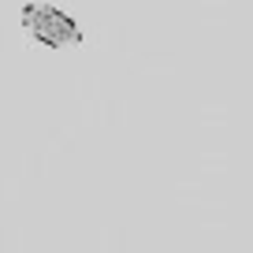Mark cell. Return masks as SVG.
<instances>
[{
  "mask_svg": "<svg viewBox=\"0 0 253 253\" xmlns=\"http://www.w3.org/2000/svg\"><path fill=\"white\" fill-rule=\"evenodd\" d=\"M19 23H23L26 38H34L45 48H75V45H82L79 23H75L67 11L52 8V4H26L23 15H19Z\"/></svg>",
  "mask_w": 253,
  "mask_h": 253,
  "instance_id": "6da1fadb",
  "label": "cell"
}]
</instances>
